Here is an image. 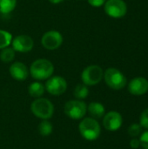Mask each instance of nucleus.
Returning <instances> with one entry per match:
<instances>
[{"instance_id": "2eb2a0df", "label": "nucleus", "mask_w": 148, "mask_h": 149, "mask_svg": "<svg viewBox=\"0 0 148 149\" xmlns=\"http://www.w3.org/2000/svg\"><path fill=\"white\" fill-rule=\"evenodd\" d=\"M44 91H45L44 86L41 82H38V81L32 82L28 87L29 94L35 99L41 98L43 94L44 93Z\"/></svg>"}, {"instance_id": "dca6fc26", "label": "nucleus", "mask_w": 148, "mask_h": 149, "mask_svg": "<svg viewBox=\"0 0 148 149\" xmlns=\"http://www.w3.org/2000/svg\"><path fill=\"white\" fill-rule=\"evenodd\" d=\"M17 5V0H0V14H10Z\"/></svg>"}, {"instance_id": "4be33fe9", "label": "nucleus", "mask_w": 148, "mask_h": 149, "mask_svg": "<svg viewBox=\"0 0 148 149\" xmlns=\"http://www.w3.org/2000/svg\"><path fill=\"white\" fill-rule=\"evenodd\" d=\"M140 125L142 128L148 130V108L145 109L140 116Z\"/></svg>"}, {"instance_id": "393cba45", "label": "nucleus", "mask_w": 148, "mask_h": 149, "mask_svg": "<svg viewBox=\"0 0 148 149\" xmlns=\"http://www.w3.org/2000/svg\"><path fill=\"white\" fill-rule=\"evenodd\" d=\"M130 147L133 149H137L140 147V140L138 138H133L130 141Z\"/></svg>"}, {"instance_id": "6ab92c4d", "label": "nucleus", "mask_w": 148, "mask_h": 149, "mask_svg": "<svg viewBox=\"0 0 148 149\" xmlns=\"http://www.w3.org/2000/svg\"><path fill=\"white\" fill-rule=\"evenodd\" d=\"M38 129V133H39V134L41 136L47 137L52 133L53 127H52V124L50 121H48L47 120H43L39 123Z\"/></svg>"}, {"instance_id": "423d86ee", "label": "nucleus", "mask_w": 148, "mask_h": 149, "mask_svg": "<svg viewBox=\"0 0 148 149\" xmlns=\"http://www.w3.org/2000/svg\"><path fill=\"white\" fill-rule=\"evenodd\" d=\"M65 114L72 120L83 119L87 112L86 104L80 100H72L65 103L64 107Z\"/></svg>"}, {"instance_id": "0eeeda50", "label": "nucleus", "mask_w": 148, "mask_h": 149, "mask_svg": "<svg viewBox=\"0 0 148 149\" xmlns=\"http://www.w3.org/2000/svg\"><path fill=\"white\" fill-rule=\"evenodd\" d=\"M104 10L109 17L120 18L126 14L127 6L123 0H106L104 4Z\"/></svg>"}, {"instance_id": "5701e85b", "label": "nucleus", "mask_w": 148, "mask_h": 149, "mask_svg": "<svg viewBox=\"0 0 148 149\" xmlns=\"http://www.w3.org/2000/svg\"><path fill=\"white\" fill-rule=\"evenodd\" d=\"M139 140L140 147H142L144 149H148V130L145 131L144 133H141Z\"/></svg>"}, {"instance_id": "f03ea898", "label": "nucleus", "mask_w": 148, "mask_h": 149, "mask_svg": "<svg viewBox=\"0 0 148 149\" xmlns=\"http://www.w3.org/2000/svg\"><path fill=\"white\" fill-rule=\"evenodd\" d=\"M79 130L81 136L86 141L97 140L101 133L99 123L92 117L84 118L79 125Z\"/></svg>"}, {"instance_id": "b1692460", "label": "nucleus", "mask_w": 148, "mask_h": 149, "mask_svg": "<svg viewBox=\"0 0 148 149\" xmlns=\"http://www.w3.org/2000/svg\"><path fill=\"white\" fill-rule=\"evenodd\" d=\"M106 0H87L88 3L93 7H100L105 4Z\"/></svg>"}, {"instance_id": "1a4fd4ad", "label": "nucleus", "mask_w": 148, "mask_h": 149, "mask_svg": "<svg viewBox=\"0 0 148 149\" xmlns=\"http://www.w3.org/2000/svg\"><path fill=\"white\" fill-rule=\"evenodd\" d=\"M63 36L58 31H49L45 32L41 38V44L43 47L49 51H54L58 49L63 44Z\"/></svg>"}, {"instance_id": "9b49d317", "label": "nucleus", "mask_w": 148, "mask_h": 149, "mask_svg": "<svg viewBox=\"0 0 148 149\" xmlns=\"http://www.w3.org/2000/svg\"><path fill=\"white\" fill-rule=\"evenodd\" d=\"M11 45H12V49L15 52L25 53L31 52L33 49L34 41L30 36L25 34H21V35H17V37H15V38L12 39Z\"/></svg>"}, {"instance_id": "f8f14e48", "label": "nucleus", "mask_w": 148, "mask_h": 149, "mask_svg": "<svg viewBox=\"0 0 148 149\" xmlns=\"http://www.w3.org/2000/svg\"><path fill=\"white\" fill-rule=\"evenodd\" d=\"M128 92L134 96H141L148 92V80L143 77H136L128 84Z\"/></svg>"}, {"instance_id": "ddd939ff", "label": "nucleus", "mask_w": 148, "mask_h": 149, "mask_svg": "<svg viewBox=\"0 0 148 149\" xmlns=\"http://www.w3.org/2000/svg\"><path fill=\"white\" fill-rule=\"evenodd\" d=\"M9 72L12 79L17 81L25 80L29 75V70L27 66L24 63L19 62V61L12 63L10 66Z\"/></svg>"}, {"instance_id": "aec40b11", "label": "nucleus", "mask_w": 148, "mask_h": 149, "mask_svg": "<svg viewBox=\"0 0 148 149\" xmlns=\"http://www.w3.org/2000/svg\"><path fill=\"white\" fill-rule=\"evenodd\" d=\"M12 41V35L10 32L0 30V49H3L8 47Z\"/></svg>"}, {"instance_id": "412c9836", "label": "nucleus", "mask_w": 148, "mask_h": 149, "mask_svg": "<svg viewBox=\"0 0 148 149\" xmlns=\"http://www.w3.org/2000/svg\"><path fill=\"white\" fill-rule=\"evenodd\" d=\"M142 127L140 124L138 123H133L128 127V134L132 138H137L141 134Z\"/></svg>"}, {"instance_id": "4468645a", "label": "nucleus", "mask_w": 148, "mask_h": 149, "mask_svg": "<svg viewBox=\"0 0 148 149\" xmlns=\"http://www.w3.org/2000/svg\"><path fill=\"white\" fill-rule=\"evenodd\" d=\"M87 112L92 116V118L97 120L101 119L106 113L105 107L99 102H91L87 106Z\"/></svg>"}, {"instance_id": "f3484780", "label": "nucleus", "mask_w": 148, "mask_h": 149, "mask_svg": "<svg viewBox=\"0 0 148 149\" xmlns=\"http://www.w3.org/2000/svg\"><path fill=\"white\" fill-rule=\"evenodd\" d=\"M15 51L12 49V47H6L1 50L0 52V60L3 63L8 64V63H11L14 58H15Z\"/></svg>"}, {"instance_id": "9d476101", "label": "nucleus", "mask_w": 148, "mask_h": 149, "mask_svg": "<svg viewBox=\"0 0 148 149\" xmlns=\"http://www.w3.org/2000/svg\"><path fill=\"white\" fill-rule=\"evenodd\" d=\"M123 124V117L117 111H110L103 116V127L110 132L118 131Z\"/></svg>"}, {"instance_id": "a878e982", "label": "nucleus", "mask_w": 148, "mask_h": 149, "mask_svg": "<svg viewBox=\"0 0 148 149\" xmlns=\"http://www.w3.org/2000/svg\"><path fill=\"white\" fill-rule=\"evenodd\" d=\"M64 0H49V2L50 3H53V4H58V3H62Z\"/></svg>"}, {"instance_id": "6e6552de", "label": "nucleus", "mask_w": 148, "mask_h": 149, "mask_svg": "<svg viewBox=\"0 0 148 149\" xmlns=\"http://www.w3.org/2000/svg\"><path fill=\"white\" fill-rule=\"evenodd\" d=\"M44 88L50 94L53 96H59L65 93L67 89V82L61 76L50 77L44 85Z\"/></svg>"}, {"instance_id": "a211bd4d", "label": "nucleus", "mask_w": 148, "mask_h": 149, "mask_svg": "<svg viewBox=\"0 0 148 149\" xmlns=\"http://www.w3.org/2000/svg\"><path fill=\"white\" fill-rule=\"evenodd\" d=\"M73 95L76 100H84L89 95V89L85 84H79L75 86L73 91Z\"/></svg>"}, {"instance_id": "39448f33", "label": "nucleus", "mask_w": 148, "mask_h": 149, "mask_svg": "<svg viewBox=\"0 0 148 149\" xmlns=\"http://www.w3.org/2000/svg\"><path fill=\"white\" fill-rule=\"evenodd\" d=\"M104 77L103 69L97 65H92L85 67L81 73V79L83 84L87 86L98 85Z\"/></svg>"}, {"instance_id": "7ed1b4c3", "label": "nucleus", "mask_w": 148, "mask_h": 149, "mask_svg": "<svg viewBox=\"0 0 148 149\" xmlns=\"http://www.w3.org/2000/svg\"><path fill=\"white\" fill-rule=\"evenodd\" d=\"M31 110L36 117L41 120H48L54 113V106L48 99L38 98L31 103Z\"/></svg>"}, {"instance_id": "f257e3e1", "label": "nucleus", "mask_w": 148, "mask_h": 149, "mask_svg": "<svg viewBox=\"0 0 148 149\" xmlns=\"http://www.w3.org/2000/svg\"><path fill=\"white\" fill-rule=\"evenodd\" d=\"M54 65L46 58H38L32 62L30 67V74L36 80H45L52 76Z\"/></svg>"}, {"instance_id": "20e7f679", "label": "nucleus", "mask_w": 148, "mask_h": 149, "mask_svg": "<svg viewBox=\"0 0 148 149\" xmlns=\"http://www.w3.org/2000/svg\"><path fill=\"white\" fill-rule=\"evenodd\" d=\"M106 84L113 90L123 89L127 83L126 76L117 68L110 67L104 72V77Z\"/></svg>"}]
</instances>
